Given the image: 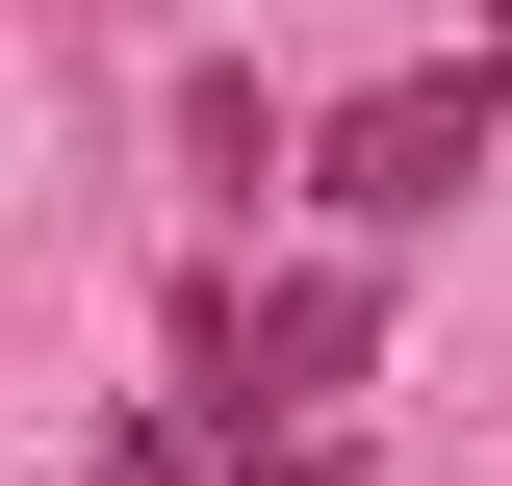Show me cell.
Segmentation results:
<instances>
[{
    "label": "cell",
    "mask_w": 512,
    "mask_h": 486,
    "mask_svg": "<svg viewBox=\"0 0 512 486\" xmlns=\"http://www.w3.org/2000/svg\"><path fill=\"white\" fill-rule=\"evenodd\" d=\"M487 154H512V26H487L461 77H384V103H333V128H308V205H333V231H436Z\"/></svg>",
    "instance_id": "obj_1"
},
{
    "label": "cell",
    "mask_w": 512,
    "mask_h": 486,
    "mask_svg": "<svg viewBox=\"0 0 512 486\" xmlns=\"http://www.w3.org/2000/svg\"><path fill=\"white\" fill-rule=\"evenodd\" d=\"M359 333H384V282H282L256 333L205 307V333H180V384H205V410H308V384H359Z\"/></svg>",
    "instance_id": "obj_2"
},
{
    "label": "cell",
    "mask_w": 512,
    "mask_h": 486,
    "mask_svg": "<svg viewBox=\"0 0 512 486\" xmlns=\"http://www.w3.org/2000/svg\"><path fill=\"white\" fill-rule=\"evenodd\" d=\"M256 486H333V461H256Z\"/></svg>",
    "instance_id": "obj_3"
},
{
    "label": "cell",
    "mask_w": 512,
    "mask_h": 486,
    "mask_svg": "<svg viewBox=\"0 0 512 486\" xmlns=\"http://www.w3.org/2000/svg\"><path fill=\"white\" fill-rule=\"evenodd\" d=\"M487 26H512V0H487Z\"/></svg>",
    "instance_id": "obj_4"
}]
</instances>
